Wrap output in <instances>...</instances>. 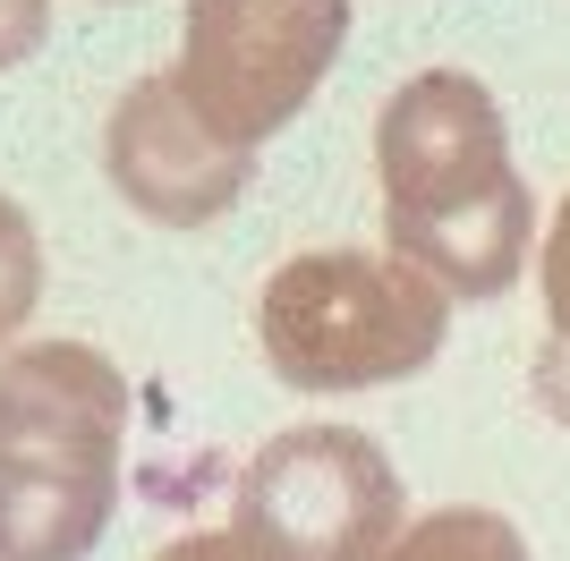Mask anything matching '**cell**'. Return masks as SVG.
I'll list each match as a JSON object with an SVG mask.
<instances>
[{
  "label": "cell",
  "mask_w": 570,
  "mask_h": 561,
  "mask_svg": "<svg viewBox=\"0 0 570 561\" xmlns=\"http://www.w3.org/2000/svg\"><path fill=\"white\" fill-rule=\"evenodd\" d=\"M375 179H383V247L434 273L452 298L485 306L520 289L537 247V196H528L494 94L469 69L409 77L375 119Z\"/></svg>",
  "instance_id": "cell-1"
},
{
  "label": "cell",
  "mask_w": 570,
  "mask_h": 561,
  "mask_svg": "<svg viewBox=\"0 0 570 561\" xmlns=\"http://www.w3.org/2000/svg\"><path fill=\"white\" fill-rule=\"evenodd\" d=\"M128 374L86 341L0 357V561H86L119 511Z\"/></svg>",
  "instance_id": "cell-2"
},
{
  "label": "cell",
  "mask_w": 570,
  "mask_h": 561,
  "mask_svg": "<svg viewBox=\"0 0 570 561\" xmlns=\"http://www.w3.org/2000/svg\"><path fill=\"white\" fill-rule=\"evenodd\" d=\"M452 289L392 247H307L256 289V350L289 392H375L443 357Z\"/></svg>",
  "instance_id": "cell-3"
},
{
  "label": "cell",
  "mask_w": 570,
  "mask_h": 561,
  "mask_svg": "<svg viewBox=\"0 0 570 561\" xmlns=\"http://www.w3.org/2000/svg\"><path fill=\"white\" fill-rule=\"evenodd\" d=\"M230 537L256 561H383L401 537V468L357 425H282L238 468Z\"/></svg>",
  "instance_id": "cell-4"
},
{
  "label": "cell",
  "mask_w": 570,
  "mask_h": 561,
  "mask_svg": "<svg viewBox=\"0 0 570 561\" xmlns=\"http://www.w3.org/2000/svg\"><path fill=\"white\" fill-rule=\"evenodd\" d=\"M341 43H350V0H188L170 77L214 137L256 154L315 102Z\"/></svg>",
  "instance_id": "cell-5"
},
{
  "label": "cell",
  "mask_w": 570,
  "mask_h": 561,
  "mask_svg": "<svg viewBox=\"0 0 570 561\" xmlns=\"http://www.w3.org/2000/svg\"><path fill=\"white\" fill-rule=\"evenodd\" d=\"M102 179L119 187V205L137 222H163V230H205L247 196L256 179V154H238L230 137H214L196 102L179 94V77L154 69L111 102L102 119Z\"/></svg>",
  "instance_id": "cell-6"
},
{
  "label": "cell",
  "mask_w": 570,
  "mask_h": 561,
  "mask_svg": "<svg viewBox=\"0 0 570 561\" xmlns=\"http://www.w3.org/2000/svg\"><path fill=\"white\" fill-rule=\"evenodd\" d=\"M383 561H528V537L502 511H476V502H452V511L409 519Z\"/></svg>",
  "instance_id": "cell-7"
},
{
  "label": "cell",
  "mask_w": 570,
  "mask_h": 561,
  "mask_svg": "<svg viewBox=\"0 0 570 561\" xmlns=\"http://www.w3.org/2000/svg\"><path fill=\"white\" fill-rule=\"evenodd\" d=\"M35 306H43V238H35L18 196H0V350L26 332Z\"/></svg>",
  "instance_id": "cell-8"
},
{
  "label": "cell",
  "mask_w": 570,
  "mask_h": 561,
  "mask_svg": "<svg viewBox=\"0 0 570 561\" xmlns=\"http://www.w3.org/2000/svg\"><path fill=\"white\" fill-rule=\"evenodd\" d=\"M537 289H546V332L570 341V196L553 205L546 247H537Z\"/></svg>",
  "instance_id": "cell-9"
},
{
  "label": "cell",
  "mask_w": 570,
  "mask_h": 561,
  "mask_svg": "<svg viewBox=\"0 0 570 561\" xmlns=\"http://www.w3.org/2000/svg\"><path fill=\"white\" fill-rule=\"evenodd\" d=\"M43 35H51V0H0V69L35 60Z\"/></svg>",
  "instance_id": "cell-10"
},
{
  "label": "cell",
  "mask_w": 570,
  "mask_h": 561,
  "mask_svg": "<svg viewBox=\"0 0 570 561\" xmlns=\"http://www.w3.org/2000/svg\"><path fill=\"white\" fill-rule=\"evenodd\" d=\"M528 383H537V409H546L553 425H570V341H537V366H528Z\"/></svg>",
  "instance_id": "cell-11"
},
{
  "label": "cell",
  "mask_w": 570,
  "mask_h": 561,
  "mask_svg": "<svg viewBox=\"0 0 570 561\" xmlns=\"http://www.w3.org/2000/svg\"><path fill=\"white\" fill-rule=\"evenodd\" d=\"M154 561H256L247 544L230 537V528H196V537H179V544H163Z\"/></svg>",
  "instance_id": "cell-12"
}]
</instances>
